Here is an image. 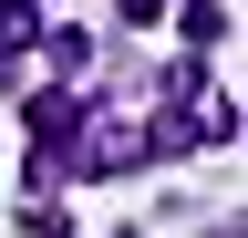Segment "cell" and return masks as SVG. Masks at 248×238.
<instances>
[{
  "instance_id": "obj_1",
  "label": "cell",
  "mask_w": 248,
  "mask_h": 238,
  "mask_svg": "<svg viewBox=\"0 0 248 238\" xmlns=\"http://www.w3.org/2000/svg\"><path fill=\"white\" fill-rule=\"evenodd\" d=\"M124 21H155V0H124Z\"/></svg>"
},
{
  "instance_id": "obj_2",
  "label": "cell",
  "mask_w": 248,
  "mask_h": 238,
  "mask_svg": "<svg viewBox=\"0 0 248 238\" xmlns=\"http://www.w3.org/2000/svg\"><path fill=\"white\" fill-rule=\"evenodd\" d=\"M217 238H238V228H217Z\"/></svg>"
}]
</instances>
